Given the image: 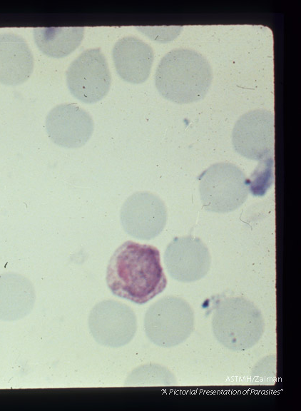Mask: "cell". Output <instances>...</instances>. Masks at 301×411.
<instances>
[{"label":"cell","mask_w":301,"mask_h":411,"mask_svg":"<svg viewBox=\"0 0 301 411\" xmlns=\"http://www.w3.org/2000/svg\"><path fill=\"white\" fill-rule=\"evenodd\" d=\"M213 78L211 67L199 53L175 49L158 65L155 84L159 93L176 103H189L205 97Z\"/></svg>","instance_id":"cell-2"},{"label":"cell","mask_w":301,"mask_h":411,"mask_svg":"<svg viewBox=\"0 0 301 411\" xmlns=\"http://www.w3.org/2000/svg\"><path fill=\"white\" fill-rule=\"evenodd\" d=\"M233 143L243 156L257 159L268 153L274 143V115L265 109L250 111L237 121Z\"/></svg>","instance_id":"cell-6"},{"label":"cell","mask_w":301,"mask_h":411,"mask_svg":"<svg viewBox=\"0 0 301 411\" xmlns=\"http://www.w3.org/2000/svg\"><path fill=\"white\" fill-rule=\"evenodd\" d=\"M112 56L116 71L124 81L141 83L148 78L154 59L152 48L135 36H126L114 45Z\"/></svg>","instance_id":"cell-7"},{"label":"cell","mask_w":301,"mask_h":411,"mask_svg":"<svg viewBox=\"0 0 301 411\" xmlns=\"http://www.w3.org/2000/svg\"><path fill=\"white\" fill-rule=\"evenodd\" d=\"M84 27H38L34 38L39 49L52 58H63L72 53L83 39Z\"/></svg>","instance_id":"cell-11"},{"label":"cell","mask_w":301,"mask_h":411,"mask_svg":"<svg viewBox=\"0 0 301 411\" xmlns=\"http://www.w3.org/2000/svg\"><path fill=\"white\" fill-rule=\"evenodd\" d=\"M177 298H165L157 302L148 310L145 318V329L148 338L162 346L179 343L178 335L182 325V313L175 308Z\"/></svg>","instance_id":"cell-10"},{"label":"cell","mask_w":301,"mask_h":411,"mask_svg":"<svg viewBox=\"0 0 301 411\" xmlns=\"http://www.w3.org/2000/svg\"><path fill=\"white\" fill-rule=\"evenodd\" d=\"M34 65L32 52L23 37L14 33L0 34L1 83H23L31 75Z\"/></svg>","instance_id":"cell-8"},{"label":"cell","mask_w":301,"mask_h":411,"mask_svg":"<svg viewBox=\"0 0 301 411\" xmlns=\"http://www.w3.org/2000/svg\"><path fill=\"white\" fill-rule=\"evenodd\" d=\"M93 128L91 115L75 103L56 106L46 118V130L49 138L64 148L83 146L91 136Z\"/></svg>","instance_id":"cell-5"},{"label":"cell","mask_w":301,"mask_h":411,"mask_svg":"<svg viewBox=\"0 0 301 411\" xmlns=\"http://www.w3.org/2000/svg\"><path fill=\"white\" fill-rule=\"evenodd\" d=\"M36 300L31 282L14 272L0 274V320L15 321L28 315Z\"/></svg>","instance_id":"cell-9"},{"label":"cell","mask_w":301,"mask_h":411,"mask_svg":"<svg viewBox=\"0 0 301 411\" xmlns=\"http://www.w3.org/2000/svg\"><path fill=\"white\" fill-rule=\"evenodd\" d=\"M155 247L128 240L111 257L106 280L116 297L142 305L161 293L167 279Z\"/></svg>","instance_id":"cell-1"},{"label":"cell","mask_w":301,"mask_h":411,"mask_svg":"<svg viewBox=\"0 0 301 411\" xmlns=\"http://www.w3.org/2000/svg\"><path fill=\"white\" fill-rule=\"evenodd\" d=\"M88 325L91 335L99 344L118 347L132 340L136 321L128 305L109 300L95 305L89 315Z\"/></svg>","instance_id":"cell-4"},{"label":"cell","mask_w":301,"mask_h":411,"mask_svg":"<svg viewBox=\"0 0 301 411\" xmlns=\"http://www.w3.org/2000/svg\"><path fill=\"white\" fill-rule=\"evenodd\" d=\"M68 88L78 100L94 103L109 91L111 75L106 59L100 49L83 51L66 72Z\"/></svg>","instance_id":"cell-3"}]
</instances>
